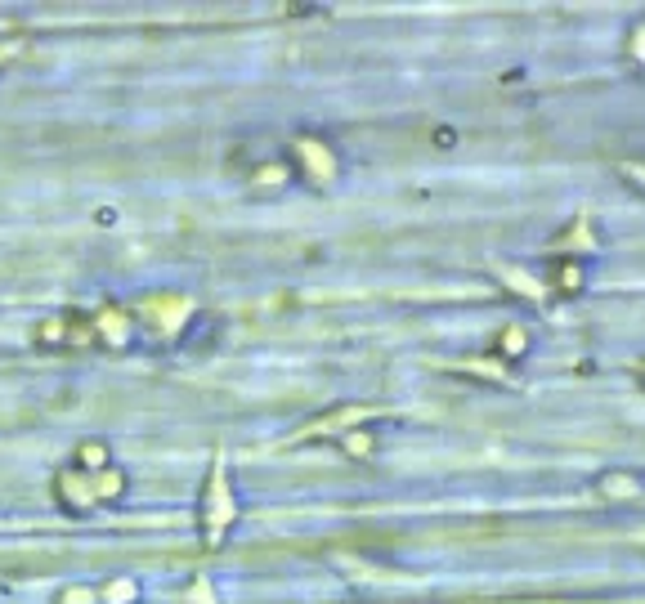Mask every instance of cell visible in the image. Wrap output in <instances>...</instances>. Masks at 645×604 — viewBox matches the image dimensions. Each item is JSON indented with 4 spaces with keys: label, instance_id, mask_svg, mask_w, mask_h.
I'll list each match as a JSON object with an SVG mask.
<instances>
[{
    "label": "cell",
    "instance_id": "obj_3",
    "mask_svg": "<svg viewBox=\"0 0 645 604\" xmlns=\"http://www.w3.org/2000/svg\"><path fill=\"white\" fill-rule=\"evenodd\" d=\"M90 483V497L95 501H117L122 492H126V475L117 471V466H108V471H99V475H86Z\"/></svg>",
    "mask_w": 645,
    "mask_h": 604
},
{
    "label": "cell",
    "instance_id": "obj_4",
    "mask_svg": "<svg viewBox=\"0 0 645 604\" xmlns=\"http://www.w3.org/2000/svg\"><path fill=\"white\" fill-rule=\"evenodd\" d=\"M77 462L86 466V475H99V471H108V448L90 439V444H81V448H77Z\"/></svg>",
    "mask_w": 645,
    "mask_h": 604
},
{
    "label": "cell",
    "instance_id": "obj_12",
    "mask_svg": "<svg viewBox=\"0 0 645 604\" xmlns=\"http://www.w3.org/2000/svg\"><path fill=\"white\" fill-rule=\"evenodd\" d=\"M637 59H645V32H637V50H632Z\"/></svg>",
    "mask_w": 645,
    "mask_h": 604
},
{
    "label": "cell",
    "instance_id": "obj_9",
    "mask_svg": "<svg viewBox=\"0 0 645 604\" xmlns=\"http://www.w3.org/2000/svg\"><path fill=\"white\" fill-rule=\"evenodd\" d=\"M601 492H605V497H637L641 488L632 480H623V475H610V480H601Z\"/></svg>",
    "mask_w": 645,
    "mask_h": 604
},
{
    "label": "cell",
    "instance_id": "obj_13",
    "mask_svg": "<svg viewBox=\"0 0 645 604\" xmlns=\"http://www.w3.org/2000/svg\"><path fill=\"white\" fill-rule=\"evenodd\" d=\"M641 380H645V362H641Z\"/></svg>",
    "mask_w": 645,
    "mask_h": 604
},
{
    "label": "cell",
    "instance_id": "obj_5",
    "mask_svg": "<svg viewBox=\"0 0 645 604\" xmlns=\"http://www.w3.org/2000/svg\"><path fill=\"white\" fill-rule=\"evenodd\" d=\"M341 448H346L350 457H373V453H377V439H373L368 430H346V435H341Z\"/></svg>",
    "mask_w": 645,
    "mask_h": 604
},
{
    "label": "cell",
    "instance_id": "obj_6",
    "mask_svg": "<svg viewBox=\"0 0 645 604\" xmlns=\"http://www.w3.org/2000/svg\"><path fill=\"white\" fill-rule=\"evenodd\" d=\"M63 327H68L63 318H45V323L36 327V341H41V345H63V341H68V332H63Z\"/></svg>",
    "mask_w": 645,
    "mask_h": 604
},
{
    "label": "cell",
    "instance_id": "obj_10",
    "mask_svg": "<svg viewBox=\"0 0 645 604\" xmlns=\"http://www.w3.org/2000/svg\"><path fill=\"white\" fill-rule=\"evenodd\" d=\"M556 287H560V291H578V287H583V269H578V264H560Z\"/></svg>",
    "mask_w": 645,
    "mask_h": 604
},
{
    "label": "cell",
    "instance_id": "obj_1",
    "mask_svg": "<svg viewBox=\"0 0 645 604\" xmlns=\"http://www.w3.org/2000/svg\"><path fill=\"white\" fill-rule=\"evenodd\" d=\"M234 519H238V501H234V492H229L225 466L216 462V471H211V480H207V492H202V537H207V546H220Z\"/></svg>",
    "mask_w": 645,
    "mask_h": 604
},
{
    "label": "cell",
    "instance_id": "obj_7",
    "mask_svg": "<svg viewBox=\"0 0 645 604\" xmlns=\"http://www.w3.org/2000/svg\"><path fill=\"white\" fill-rule=\"evenodd\" d=\"M529 350V336H524V327H507L502 332V359H520Z\"/></svg>",
    "mask_w": 645,
    "mask_h": 604
},
{
    "label": "cell",
    "instance_id": "obj_8",
    "mask_svg": "<svg viewBox=\"0 0 645 604\" xmlns=\"http://www.w3.org/2000/svg\"><path fill=\"white\" fill-rule=\"evenodd\" d=\"M134 596H139V587H134L130 578H117V582H113V587L104 591V600H108V604H130Z\"/></svg>",
    "mask_w": 645,
    "mask_h": 604
},
{
    "label": "cell",
    "instance_id": "obj_2",
    "mask_svg": "<svg viewBox=\"0 0 645 604\" xmlns=\"http://www.w3.org/2000/svg\"><path fill=\"white\" fill-rule=\"evenodd\" d=\"M296 157L309 166V175H314V179H332V175H336L332 152H327L323 143H314V139H300V143H296Z\"/></svg>",
    "mask_w": 645,
    "mask_h": 604
},
{
    "label": "cell",
    "instance_id": "obj_11",
    "mask_svg": "<svg viewBox=\"0 0 645 604\" xmlns=\"http://www.w3.org/2000/svg\"><path fill=\"white\" fill-rule=\"evenodd\" d=\"M54 604H95V591H86V587H72V591H63Z\"/></svg>",
    "mask_w": 645,
    "mask_h": 604
}]
</instances>
